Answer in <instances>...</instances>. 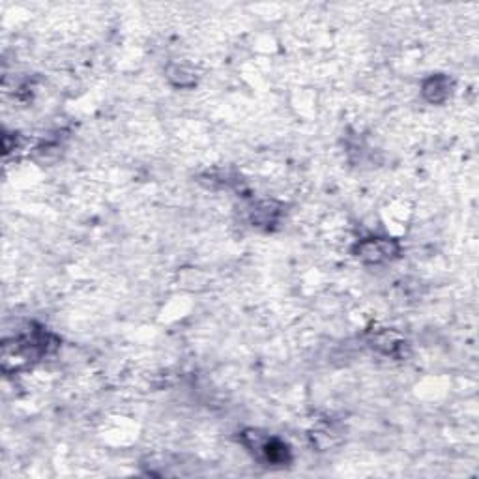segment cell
<instances>
[{
	"instance_id": "1",
	"label": "cell",
	"mask_w": 479,
	"mask_h": 479,
	"mask_svg": "<svg viewBox=\"0 0 479 479\" xmlns=\"http://www.w3.org/2000/svg\"><path fill=\"white\" fill-rule=\"evenodd\" d=\"M397 244L390 240L367 238L358 244V256L367 262H382L397 255Z\"/></svg>"
},
{
	"instance_id": "2",
	"label": "cell",
	"mask_w": 479,
	"mask_h": 479,
	"mask_svg": "<svg viewBox=\"0 0 479 479\" xmlns=\"http://www.w3.org/2000/svg\"><path fill=\"white\" fill-rule=\"evenodd\" d=\"M425 94L430 101H442V99L447 96V90H449V82L444 77H433L427 85H425Z\"/></svg>"
}]
</instances>
